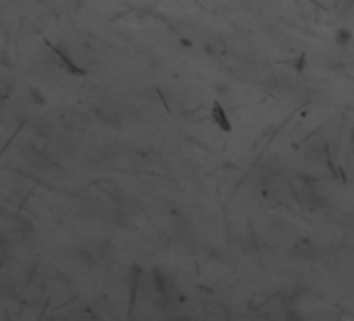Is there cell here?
Wrapping results in <instances>:
<instances>
[{
	"label": "cell",
	"mask_w": 354,
	"mask_h": 321,
	"mask_svg": "<svg viewBox=\"0 0 354 321\" xmlns=\"http://www.w3.org/2000/svg\"><path fill=\"white\" fill-rule=\"evenodd\" d=\"M336 42H338L340 46H348V44L352 42V31H350L348 27H340V29L336 31Z\"/></svg>",
	"instance_id": "obj_1"
},
{
	"label": "cell",
	"mask_w": 354,
	"mask_h": 321,
	"mask_svg": "<svg viewBox=\"0 0 354 321\" xmlns=\"http://www.w3.org/2000/svg\"><path fill=\"white\" fill-rule=\"evenodd\" d=\"M213 117H215V121L223 127V130H232V125L227 123V119H225V115H223V109H221L219 105L213 107Z\"/></svg>",
	"instance_id": "obj_2"
},
{
	"label": "cell",
	"mask_w": 354,
	"mask_h": 321,
	"mask_svg": "<svg viewBox=\"0 0 354 321\" xmlns=\"http://www.w3.org/2000/svg\"><path fill=\"white\" fill-rule=\"evenodd\" d=\"M304 67H306V56L304 54H298V58L294 63V69L296 71H304Z\"/></svg>",
	"instance_id": "obj_3"
}]
</instances>
